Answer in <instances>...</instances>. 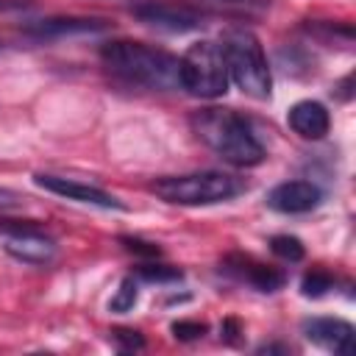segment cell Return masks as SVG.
I'll use <instances>...</instances> for the list:
<instances>
[{"instance_id": "cell-12", "label": "cell", "mask_w": 356, "mask_h": 356, "mask_svg": "<svg viewBox=\"0 0 356 356\" xmlns=\"http://www.w3.org/2000/svg\"><path fill=\"white\" fill-rule=\"evenodd\" d=\"M286 122H289V128L298 136L312 139V142L323 139L328 134V128H331L328 108L323 103H317V100H300V103H295L289 108V114H286Z\"/></svg>"}, {"instance_id": "cell-2", "label": "cell", "mask_w": 356, "mask_h": 356, "mask_svg": "<svg viewBox=\"0 0 356 356\" xmlns=\"http://www.w3.org/2000/svg\"><path fill=\"white\" fill-rule=\"evenodd\" d=\"M100 58L106 70L125 83H136L156 92L178 89V58L167 50L131 42V39H114L100 47Z\"/></svg>"}, {"instance_id": "cell-23", "label": "cell", "mask_w": 356, "mask_h": 356, "mask_svg": "<svg viewBox=\"0 0 356 356\" xmlns=\"http://www.w3.org/2000/svg\"><path fill=\"white\" fill-rule=\"evenodd\" d=\"M273 350H281V353H286L289 348H286V345H261V348H259V353H273Z\"/></svg>"}, {"instance_id": "cell-3", "label": "cell", "mask_w": 356, "mask_h": 356, "mask_svg": "<svg viewBox=\"0 0 356 356\" xmlns=\"http://www.w3.org/2000/svg\"><path fill=\"white\" fill-rule=\"evenodd\" d=\"M220 47L228 67V81H234L248 97L267 100L273 89V75H270V64L261 50V42L250 31L234 28L222 33Z\"/></svg>"}, {"instance_id": "cell-14", "label": "cell", "mask_w": 356, "mask_h": 356, "mask_svg": "<svg viewBox=\"0 0 356 356\" xmlns=\"http://www.w3.org/2000/svg\"><path fill=\"white\" fill-rule=\"evenodd\" d=\"M328 289H334V275H331L328 270H323V267H314V270L306 273L303 281H300V292H303L306 298H323Z\"/></svg>"}, {"instance_id": "cell-10", "label": "cell", "mask_w": 356, "mask_h": 356, "mask_svg": "<svg viewBox=\"0 0 356 356\" xmlns=\"http://www.w3.org/2000/svg\"><path fill=\"white\" fill-rule=\"evenodd\" d=\"M303 337L331 353L350 356L353 353V325L339 317H309L300 325Z\"/></svg>"}, {"instance_id": "cell-18", "label": "cell", "mask_w": 356, "mask_h": 356, "mask_svg": "<svg viewBox=\"0 0 356 356\" xmlns=\"http://www.w3.org/2000/svg\"><path fill=\"white\" fill-rule=\"evenodd\" d=\"M172 337L181 339V342H192V339H200L206 334V323H197V320H178L170 325Z\"/></svg>"}, {"instance_id": "cell-4", "label": "cell", "mask_w": 356, "mask_h": 356, "mask_svg": "<svg viewBox=\"0 0 356 356\" xmlns=\"http://www.w3.org/2000/svg\"><path fill=\"white\" fill-rule=\"evenodd\" d=\"M245 184L236 175L220 170L186 172V175H167L150 184V192L172 206H211L236 197Z\"/></svg>"}, {"instance_id": "cell-20", "label": "cell", "mask_w": 356, "mask_h": 356, "mask_svg": "<svg viewBox=\"0 0 356 356\" xmlns=\"http://www.w3.org/2000/svg\"><path fill=\"white\" fill-rule=\"evenodd\" d=\"M131 253H139V256H147V259H153V256H159L161 250H159V245H153V242H145V239H136V236H122L120 239Z\"/></svg>"}, {"instance_id": "cell-1", "label": "cell", "mask_w": 356, "mask_h": 356, "mask_svg": "<svg viewBox=\"0 0 356 356\" xmlns=\"http://www.w3.org/2000/svg\"><path fill=\"white\" fill-rule=\"evenodd\" d=\"M192 131L209 150H214L222 161L234 167H256L267 156L264 145L253 134V125L234 108L209 106V108L195 111Z\"/></svg>"}, {"instance_id": "cell-16", "label": "cell", "mask_w": 356, "mask_h": 356, "mask_svg": "<svg viewBox=\"0 0 356 356\" xmlns=\"http://www.w3.org/2000/svg\"><path fill=\"white\" fill-rule=\"evenodd\" d=\"M270 250L278 256V259H284V261H300L303 259V242L298 239V236H289V234H278V236H273L270 239Z\"/></svg>"}, {"instance_id": "cell-15", "label": "cell", "mask_w": 356, "mask_h": 356, "mask_svg": "<svg viewBox=\"0 0 356 356\" xmlns=\"http://www.w3.org/2000/svg\"><path fill=\"white\" fill-rule=\"evenodd\" d=\"M136 298H139L136 281L128 275V278H122V281H120V286H117L114 298L108 300V309H111V312H117V314H125V312H131V309L136 306Z\"/></svg>"}, {"instance_id": "cell-9", "label": "cell", "mask_w": 356, "mask_h": 356, "mask_svg": "<svg viewBox=\"0 0 356 356\" xmlns=\"http://www.w3.org/2000/svg\"><path fill=\"white\" fill-rule=\"evenodd\" d=\"M3 248L8 256H14L17 261H25V264H50L56 256V242L50 236H44L42 231H36V225L14 228L11 234H6Z\"/></svg>"}, {"instance_id": "cell-8", "label": "cell", "mask_w": 356, "mask_h": 356, "mask_svg": "<svg viewBox=\"0 0 356 356\" xmlns=\"http://www.w3.org/2000/svg\"><path fill=\"white\" fill-rule=\"evenodd\" d=\"M320 200H323L320 186L312 181H303V178L284 181L267 192V206L281 214H306V211L317 209Z\"/></svg>"}, {"instance_id": "cell-11", "label": "cell", "mask_w": 356, "mask_h": 356, "mask_svg": "<svg viewBox=\"0 0 356 356\" xmlns=\"http://www.w3.org/2000/svg\"><path fill=\"white\" fill-rule=\"evenodd\" d=\"M222 270L228 275H234L236 281L259 289V292H275L286 284V275L278 270V267H270V264H261L256 261L253 256H242V253H231L225 256L222 261Z\"/></svg>"}, {"instance_id": "cell-17", "label": "cell", "mask_w": 356, "mask_h": 356, "mask_svg": "<svg viewBox=\"0 0 356 356\" xmlns=\"http://www.w3.org/2000/svg\"><path fill=\"white\" fill-rule=\"evenodd\" d=\"M136 273H139V278H142V281H150V284H172V281H181V275H184L178 267L156 264V261L142 264Z\"/></svg>"}, {"instance_id": "cell-6", "label": "cell", "mask_w": 356, "mask_h": 356, "mask_svg": "<svg viewBox=\"0 0 356 356\" xmlns=\"http://www.w3.org/2000/svg\"><path fill=\"white\" fill-rule=\"evenodd\" d=\"M131 14L139 22L153 25L159 31H170V33L197 31L206 22V17L197 8L181 6V3H170V0H142V3L131 6Z\"/></svg>"}, {"instance_id": "cell-19", "label": "cell", "mask_w": 356, "mask_h": 356, "mask_svg": "<svg viewBox=\"0 0 356 356\" xmlns=\"http://www.w3.org/2000/svg\"><path fill=\"white\" fill-rule=\"evenodd\" d=\"M111 339L117 342V348L122 353H131V350H142L145 348V337L139 331H131V328H117L111 331Z\"/></svg>"}, {"instance_id": "cell-5", "label": "cell", "mask_w": 356, "mask_h": 356, "mask_svg": "<svg viewBox=\"0 0 356 356\" xmlns=\"http://www.w3.org/2000/svg\"><path fill=\"white\" fill-rule=\"evenodd\" d=\"M178 81L195 97H222L228 92V67L222 58V47L217 42H195L178 58Z\"/></svg>"}, {"instance_id": "cell-21", "label": "cell", "mask_w": 356, "mask_h": 356, "mask_svg": "<svg viewBox=\"0 0 356 356\" xmlns=\"http://www.w3.org/2000/svg\"><path fill=\"white\" fill-rule=\"evenodd\" d=\"M22 203V195H17L14 189H3L0 186V209H14Z\"/></svg>"}, {"instance_id": "cell-7", "label": "cell", "mask_w": 356, "mask_h": 356, "mask_svg": "<svg viewBox=\"0 0 356 356\" xmlns=\"http://www.w3.org/2000/svg\"><path fill=\"white\" fill-rule=\"evenodd\" d=\"M36 186H42L44 192H53V195H61L67 200H75V203H86V206H97V209H125L122 200H117L114 195L97 189V186H89V184H81L75 178H64V175H50V172H39L33 175Z\"/></svg>"}, {"instance_id": "cell-13", "label": "cell", "mask_w": 356, "mask_h": 356, "mask_svg": "<svg viewBox=\"0 0 356 356\" xmlns=\"http://www.w3.org/2000/svg\"><path fill=\"white\" fill-rule=\"evenodd\" d=\"M106 22L100 19H78V17H53V19H39L33 22L28 31L39 39H50V36H70V33H95L103 31Z\"/></svg>"}, {"instance_id": "cell-22", "label": "cell", "mask_w": 356, "mask_h": 356, "mask_svg": "<svg viewBox=\"0 0 356 356\" xmlns=\"http://www.w3.org/2000/svg\"><path fill=\"white\" fill-rule=\"evenodd\" d=\"M217 3H225V6H245V8H264L267 0H217Z\"/></svg>"}]
</instances>
